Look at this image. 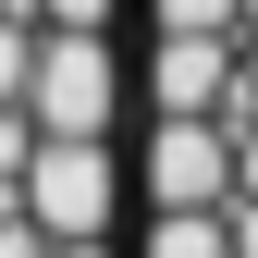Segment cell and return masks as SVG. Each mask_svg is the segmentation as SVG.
<instances>
[{
  "instance_id": "6da1fadb",
  "label": "cell",
  "mask_w": 258,
  "mask_h": 258,
  "mask_svg": "<svg viewBox=\"0 0 258 258\" xmlns=\"http://www.w3.org/2000/svg\"><path fill=\"white\" fill-rule=\"evenodd\" d=\"M123 99H136L123 37H49L37 49V86H25V123L61 136V148H111L123 136Z\"/></svg>"
},
{
  "instance_id": "7a4b0ae2",
  "label": "cell",
  "mask_w": 258,
  "mask_h": 258,
  "mask_svg": "<svg viewBox=\"0 0 258 258\" xmlns=\"http://www.w3.org/2000/svg\"><path fill=\"white\" fill-rule=\"evenodd\" d=\"M123 172H136L148 209H172V221H221V209H234V123H136Z\"/></svg>"
},
{
  "instance_id": "3957f363",
  "label": "cell",
  "mask_w": 258,
  "mask_h": 258,
  "mask_svg": "<svg viewBox=\"0 0 258 258\" xmlns=\"http://www.w3.org/2000/svg\"><path fill=\"white\" fill-rule=\"evenodd\" d=\"M123 148H61L37 136V160H25V221H37L49 246H111V221H123Z\"/></svg>"
},
{
  "instance_id": "277c9868",
  "label": "cell",
  "mask_w": 258,
  "mask_h": 258,
  "mask_svg": "<svg viewBox=\"0 0 258 258\" xmlns=\"http://www.w3.org/2000/svg\"><path fill=\"white\" fill-rule=\"evenodd\" d=\"M234 74H246V37H148L136 49L148 123H221L234 111Z\"/></svg>"
},
{
  "instance_id": "5b68a950",
  "label": "cell",
  "mask_w": 258,
  "mask_h": 258,
  "mask_svg": "<svg viewBox=\"0 0 258 258\" xmlns=\"http://www.w3.org/2000/svg\"><path fill=\"white\" fill-rule=\"evenodd\" d=\"M123 258H234V209H221V221H172V209H148Z\"/></svg>"
},
{
  "instance_id": "8992f818",
  "label": "cell",
  "mask_w": 258,
  "mask_h": 258,
  "mask_svg": "<svg viewBox=\"0 0 258 258\" xmlns=\"http://www.w3.org/2000/svg\"><path fill=\"white\" fill-rule=\"evenodd\" d=\"M148 37H246V0H148Z\"/></svg>"
},
{
  "instance_id": "52a82bcc",
  "label": "cell",
  "mask_w": 258,
  "mask_h": 258,
  "mask_svg": "<svg viewBox=\"0 0 258 258\" xmlns=\"http://www.w3.org/2000/svg\"><path fill=\"white\" fill-rule=\"evenodd\" d=\"M37 25H49V37H111L123 0H37Z\"/></svg>"
},
{
  "instance_id": "ba28073f",
  "label": "cell",
  "mask_w": 258,
  "mask_h": 258,
  "mask_svg": "<svg viewBox=\"0 0 258 258\" xmlns=\"http://www.w3.org/2000/svg\"><path fill=\"white\" fill-rule=\"evenodd\" d=\"M61 258H123V246H61Z\"/></svg>"
}]
</instances>
